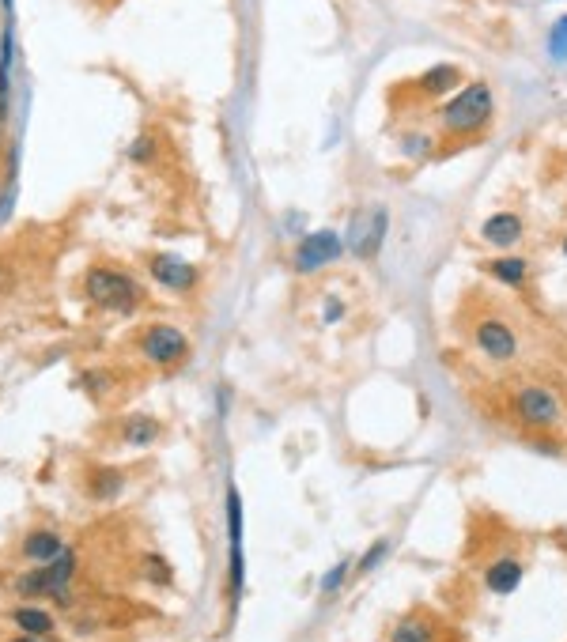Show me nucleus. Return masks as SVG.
<instances>
[{"label": "nucleus", "instance_id": "6e6552de", "mask_svg": "<svg viewBox=\"0 0 567 642\" xmlns=\"http://www.w3.org/2000/svg\"><path fill=\"white\" fill-rule=\"evenodd\" d=\"M465 84V72L458 65H431V68H424L420 76H413L409 84H401L397 91H413V99H416V106H424V102H439L443 99H450L458 87Z\"/></svg>", "mask_w": 567, "mask_h": 642}, {"label": "nucleus", "instance_id": "4468645a", "mask_svg": "<svg viewBox=\"0 0 567 642\" xmlns=\"http://www.w3.org/2000/svg\"><path fill=\"white\" fill-rule=\"evenodd\" d=\"M61 552H65V541H61L57 529H31V533L23 537V559H31L35 567L53 563Z\"/></svg>", "mask_w": 567, "mask_h": 642}, {"label": "nucleus", "instance_id": "2eb2a0df", "mask_svg": "<svg viewBox=\"0 0 567 642\" xmlns=\"http://www.w3.org/2000/svg\"><path fill=\"white\" fill-rule=\"evenodd\" d=\"M8 620L19 627V635H31V639L57 635V620L46 609H35V605H19V609L8 612Z\"/></svg>", "mask_w": 567, "mask_h": 642}, {"label": "nucleus", "instance_id": "1a4fd4ad", "mask_svg": "<svg viewBox=\"0 0 567 642\" xmlns=\"http://www.w3.org/2000/svg\"><path fill=\"white\" fill-rule=\"evenodd\" d=\"M386 227H390V212L375 204L367 212L352 216V231H348V250L360 257V261H375L382 242H386Z\"/></svg>", "mask_w": 567, "mask_h": 642}, {"label": "nucleus", "instance_id": "a211bd4d", "mask_svg": "<svg viewBox=\"0 0 567 642\" xmlns=\"http://www.w3.org/2000/svg\"><path fill=\"white\" fill-rule=\"evenodd\" d=\"M159 435H163V423L155 416H144V412L121 423V442L125 446H152V442H159Z\"/></svg>", "mask_w": 567, "mask_h": 642}, {"label": "nucleus", "instance_id": "423d86ee", "mask_svg": "<svg viewBox=\"0 0 567 642\" xmlns=\"http://www.w3.org/2000/svg\"><path fill=\"white\" fill-rule=\"evenodd\" d=\"M348 250V242H344L341 231H333V227H318V231H307V235L295 242L292 250V269L299 276H314V272L329 269V265H337Z\"/></svg>", "mask_w": 567, "mask_h": 642}, {"label": "nucleus", "instance_id": "ddd939ff", "mask_svg": "<svg viewBox=\"0 0 567 642\" xmlns=\"http://www.w3.org/2000/svg\"><path fill=\"white\" fill-rule=\"evenodd\" d=\"M394 148L405 163H431L435 155H443L439 133H435V129H424V125H405V129L397 133Z\"/></svg>", "mask_w": 567, "mask_h": 642}, {"label": "nucleus", "instance_id": "f8f14e48", "mask_svg": "<svg viewBox=\"0 0 567 642\" xmlns=\"http://www.w3.org/2000/svg\"><path fill=\"white\" fill-rule=\"evenodd\" d=\"M522 578H526V563L515 556V552H499L488 567H484V590L496 593V597H511V593L522 586Z\"/></svg>", "mask_w": 567, "mask_h": 642}, {"label": "nucleus", "instance_id": "f257e3e1", "mask_svg": "<svg viewBox=\"0 0 567 642\" xmlns=\"http://www.w3.org/2000/svg\"><path fill=\"white\" fill-rule=\"evenodd\" d=\"M492 121H496V91L488 80H465L450 99H443L431 110V125L439 133L443 152L484 140Z\"/></svg>", "mask_w": 567, "mask_h": 642}, {"label": "nucleus", "instance_id": "412c9836", "mask_svg": "<svg viewBox=\"0 0 567 642\" xmlns=\"http://www.w3.org/2000/svg\"><path fill=\"white\" fill-rule=\"evenodd\" d=\"M386 556H390V541H386V537H378V541L360 556V563H356V575H371V571H375V567Z\"/></svg>", "mask_w": 567, "mask_h": 642}, {"label": "nucleus", "instance_id": "0eeeda50", "mask_svg": "<svg viewBox=\"0 0 567 642\" xmlns=\"http://www.w3.org/2000/svg\"><path fill=\"white\" fill-rule=\"evenodd\" d=\"M148 276H152L155 284L163 291H171V295H197L201 288V269L186 261V257H174V254H148Z\"/></svg>", "mask_w": 567, "mask_h": 642}, {"label": "nucleus", "instance_id": "dca6fc26", "mask_svg": "<svg viewBox=\"0 0 567 642\" xmlns=\"http://www.w3.org/2000/svg\"><path fill=\"white\" fill-rule=\"evenodd\" d=\"M390 642H443V631H439V624H435L431 616H424V612H413V616L397 620Z\"/></svg>", "mask_w": 567, "mask_h": 642}, {"label": "nucleus", "instance_id": "f03ea898", "mask_svg": "<svg viewBox=\"0 0 567 642\" xmlns=\"http://www.w3.org/2000/svg\"><path fill=\"white\" fill-rule=\"evenodd\" d=\"M84 299L95 310H103V314H137L140 303L148 299V291L140 284L137 276L129 269H121V265H91L84 272Z\"/></svg>", "mask_w": 567, "mask_h": 642}, {"label": "nucleus", "instance_id": "9b49d317", "mask_svg": "<svg viewBox=\"0 0 567 642\" xmlns=\"http://www.w3.org/2000/svg\"><path fill=\"white\" fill-rule=\"evenodd\" d=\"M481 272L488 276V280H496L499 288H507V291H526V288H530V280H533L530 257L515 254V250H511V254L484 257Z\"/></svg>", "mask_w": 567, "mask_h": 642}, {"label": "nucleus", "instance_id": "aec40b11", "mask_svg": "<svg viewBox=\"0 0 567 642\" xmlns=\"http://www.w3.org/2000/svg\"><path fill=\"white\" fill-rule=\"evenodd\" d=\"M140 563H144V567H140V571H144V578H148V582H155V586H171V582H174V567L163 556L148 552V556L140 559Z\"/></svg>", "mask_w": 567, "mask_h": 642}, {"label": "nucleus", "instance_id": "b1692460", "mask_svg": "<svg viewBox=\"0 0 567 642\" xmlns=\"http://www.w3.org/2000/svg\"><path fill=\"white\" fill-rule=\"evenodd\" d=\"M348 571H352V563H348V559H341V563H333V567H329V575H322V593H326V597H333V593H337V590L344 586V578H348Z\"/></svg>", "mask_w": 567, "mask_h": 642}, {"label": "nucleus", "instance_id": "cd10ccee", "mask_svg": "<svg viewBox=\"0 0 567 642\" xmlns=\"http://www.w3.org/2000/svg\"><path fill=\"white\" fill-rule=\"evenodd\" d=\"M106 4H114V0H106Z\"/></svg>", "mask_w": 567, "mask_h": 642}, {"label": "nucleus", "instance_id": "6ab92c4d", "mask_svg": "<svg viewBox=\"0 0 567 642\" xmlns=\"http://www.w3.org/2000/svg\"><path fill=\"white\" fill-rule=\"evenodd\" d=\"M80 386H84V393L87 397H106L110 389L118 386V378H114V371H106V367H95V371H84L80 374Z\"/></svg>", "mask_w": 567, "mask_h": 642}, {"label": "nucleus", "instance_id": "7ed1b4c3", "mask_svg": "<svg viewBox=\"0 0 567 642\" xmlns=\"http://www.w3.org/2000/svg\"><path fill=\"white\" fill-rule=\"evenodd\" d=\"M133 352L155 367V371H174L182 367L193 352L189 337L178 329V325H167V321H152V325H140L137 337H133Z\"/></svg>", "mask_w": 567, "mask_h": 642}, {"label": "nucleus", "instance_id": "5701e85b", "mask_svg": "<svg viewBox=\"0 0 567 642\" xmlns=\"http://www.w3.org/2000/svg\"><path fill=\"white\" fill-rule=\"evenodd\" d=\"M549 57L552 61H567V16H560L549 31Z\"/></svg>", "mask_w": 567, "mask_h": 642}, {"label": "nucleus", "instance_id": "a878e982", "mask_svg": "<svg viewBox=\"0 0 567 642\" xmlns=\"http://www.w3.org/2000/svg\"><path fill=\"white\" fill-rule=\"evenodd\" d=\"M560 254L567 257V231H564V235H560Z\"/></svg>", "mask_w": 567, "mask_h": 642}, {"label": "nucleus", "instance_id": "393cba45", "mask_svg": "<svg viewBox=\"0 0 567 642\" xmlns=\"http://www.w3.org/2000/svg\"><path fill=\"white\" fill-rule=\"evenodd\" d=\"M341 318H344V303L337 299V295H329L326 306H322V321H326V325H333V321H341Z\"/></svg>", "mask_w": 567, "mask_h": 642}, {"label": "nucleus", "instance_id": "4be33fe9", "mask_svg": "<svg viewBox=\"0 0 567 642\" xmlns=\"http://www.w3.org/2000/svg\"><path fill=\"white\" fill-rule=\"evenodd\" d=\"M155 152H159L155 133H140L137 140H133V148H129V159H133V163H155Z\"/></svg>", "mask_w": 567, "mask_h": 642}, {"label": "nucleus", "instance_id": "bb28decb", "mask_svg": "<svg viewBox=\"0 0 567 642\" xmlns=\"http://www.w3.org/2000/svg\"><path fill=\"white\" fill-rule=\"evenodd\" d=\"M12 642H38V639H31V635H16Z\"/></svg>", "mask_w": 567, "mask_h": 642}, {"label": "nucleus", "instance_id": "20e7f679", "mask_svg": "<svg viewBox=\"0 0 567 642\" xmlns=\"http://www.w3.org/2000/svg\"><path fill=\"white\" fill-rule=\"evenodd\" d=\"M469 344L488 359V363H499V367H511L522 355V337L511 321L503 314H481V318L469 325Z\"/></svg>", "mask_w": 567, "mask_h": 642}, {"label": "nucleus", "instance_id": "f3484780", "mask_svg": "<svg viewBox=\"0 0 567 642\" xmlns=\"http://www.w3.org/2000/svg\"><path fill=\"white\" fill-rule=\"evenodd\" d=\"M121 488H125V473H121V469L103 465V469H91V473H87V495H91L95 503H114L121 495Z\"/></svg>", "mask_w": 567, "mask_h": 642}, {"label": "nucleus", "instance_id": "9d476101", "mask_svg": "<svg viewBox=\"0 0 567 642\" xmlns=\"http://www.w3.org/2000/svg\"><path fill=\"white\" fill-rule=\"evenodd\" d=\"M477 238H481L484 246L499 250V254H511L515 246H522V238H526V220H522V212H515V208H499L492 216H484V223L477 227Z\"/></svg>", "mask_w": 567, "mask_h": 642}, {"label": "nucleus", "instance_id": "39448f33", "mask_svg": "<svg viewBox=\"0 0 567 642\" xmlns=\"http://www.w3.org/2000/svg\"><path fill=\"white\" fill-rule=\"evenodd\" d=\"M511 412L530 431H552V427L564 423V401L541 382H526V386L511 389Z\"/></svg>", "mask_w": 567, "mask_h": 642}]
</instances>
